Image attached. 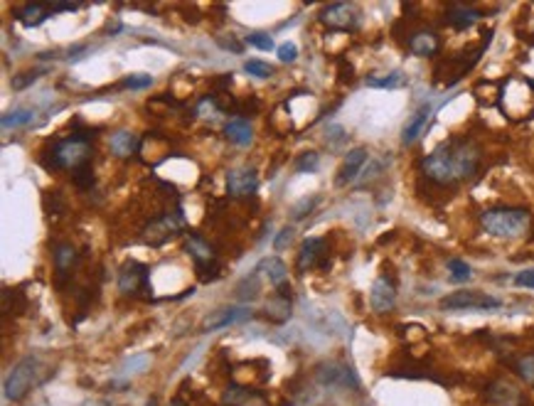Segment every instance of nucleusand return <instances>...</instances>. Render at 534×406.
<instances>
[{
	"instance_id": "nucleus-1",
	"label": "nucleus",
	"mask_w": 534,
	"mask_h": 406,
	"mask_svg": "<svg viewBox=\"0 0 534 406\" xmlns=\"http://www.w3.org/2000/svg\"><path fill=\"white\" fill-rule=\"evenodd\" d=\"M480 165V148L473 141H446L421 163L424 175L436 185H455L473 178Z\"/></svg>"
},
{
	"instance_id": "nucleus-2",
	"label": "nucleus",
	"mask_w": 534,
	"mask_h": 406,
	"mask_svg": "<svg viewBox=\"0 0 534 406\" xmlns=\"http://www.w3.org/2000/svg\"><path fill=\"white\" fill-rule=\"evenodd\" d=\"M532 214L524 207H493V210L482 212L480 224L490 236L497 239H515L522 236L529 229Z\"/></svg>"
},
{
	"instance_id": "nucleus-3",
	"label": "nucleus",
	"mask_w": 534,
	"mask_h": 406,
	"mask_svg": "<svg viewBox=\"0 0 534 406\" xmlns=\"http://www.w3.org/2000/svg\"><path fill=\"white\" fill-rule=\"evenodd\" d=\"M52 155H54V168L76 172L79 168L89 165L92 145H89V138L86 136L72 133L69 138H62V141H57V143L52 145Z\"/></svg>"
},
{
	"instance_id": "nucleus-4",
	"label": "nucleus",
	"mask_w": 534,
	"mask_h": 406,
	"mask_svg": "<svg viewBox=\"0 0 534 406\" xmlns=\"http://www.w3.org/2000/svg\"><path fill=\"white\" fill-rule=\"evenodd\" d=\"M37 372H40L37 357L30 355V357H25V360L17 362L6 379V399H10V401L23 399L34 384H37Z\"/></svg>"
},
{
	"instance_id": "nucleus-5",
	"label": "nucleus",
	"mask_w": 534,
	"mask_h": 406,
	"mask_svg": "<svg viewBox=\"0 0 534 406\" xmlns=\"http://www.w3.org/2000/svg\"><path fill=\"white\" fill-rule=\"evenodd\" d=\"M185 249L192 256V261L197 263V269L202 271V278L205 281H214L219 278V266H217V252L209 241H205L200 234H187L185 236Z\"/></svg>"
},
{
	"instance_id": "nucleus-6",
	"label": "nucleus",
	"mask_w": 534,
	"mask_h": 406,
	"mask_svg": "<svg viewBox=\"0 0 534 406\" xmlns=\"http://www.w3.org/2000/svg\"><path fill=\"white\" fill-rule=\"evenodd\" d=\"M441 308L443 310H497L502 308V301L477 291H458L441 298Z\"/></svg>"
},
{
	"instance_id": "nucleus-7",
	"label": "nucleus",
	"mask_w": 534,
	"mask_h": 406,
	"mask_svg": "<svg viewBox=\"0 0 534 406\" xmlns=\"http://www.w3.org/2000/svg\"><path fill=\"white\" fill-rule=\"evenodd\" d=\"M320 23L333 30H355L360 15H357V8L350 3H333L320 10Z\"/></svg>"
},
{
	"instance_id": "nucleus-8",
	"label": "nucleus",
	"mask_w": 534,
	"mask_h": 406,
	"mask_svg": "<svg viewBox=\"0 0 534 406\" xmlns=\"http://www.w3.org/2000/svg\"><path fill=\"white\" fill-rule=\"evenodd\" d=\"M318 379L327 387H342V389H357L360 382H357L355 372H352L350 367L345 365H338V362H325V365L318 367Z\"/></svg>"
},
{
	"instance_id": "nucleus-9",
	"label": "nucleus",
	"mask_w": 534,
	"mask_h": 406,
	"mask_svg": "<svg viewBox=\"0 0 534 406\" xmlns=\"http://www.w3.org/2000/svg\"><path fill=\"white\" fill-rule=\"evenodd\" d=\"M148 286V269L143 263L128 261L119 274V291L123 296H133V293L143 291Z\"/></svg>"
},
{
	"instance_id": "nucleus-10",
	"label": "nucleus",
	"mask_w": 534,
	"mask_h": 406,
	"mask_svg": "<svg viewBox=\"0 0 534 406\" xmlns=\"http://www.w3.org/2000/svg\"><path fill=\"white\" fill-rule=\"evenodd\" d=\"M227 190L232 197H249L256 195L258 190V178L254 168H236L227 175Z\"/></svg>"
},
{
	"instance_id": "nucleus-11",
	"label": "nucleus",
	"mask_w": 534,
	"mask_h": 406,
	"mask_svg": "<svg viewBox=\"0 0 534 406\" xmlns=\"http://www.w3.org/2000/svg\"><path fill=\"white\" fill-rule=\"evenodd\" d=\"M258 271H264L269 283L276 288V293L281 296H291V283H288V269L278 256H269L258 263Z\"/></svg>"
},
{
	"instance_id": "nucleus-12",
	"label": "nucleus",
	"mask_w": 534,
	"mask_h": 406,
	"mask_svg": "<svg viewBox=\"0 0 534 406\" xmlns=\"http://www.w3.org/2000/svg\"><path fill=\"white\" fill-rule=\"evenodd\" d=\"M369 303L377 313H389L391 308L396 305V288L387 276H379L374 281L372 293H369Z\"/></svg>"
},
{
	"instance_id": "nucleus-13",
	"label": "nucleus",
	"mask_w": 534,
	"mask_h": 406,
	"mask_svg": "<svg viewBox=\"0 0 534 406\" xmlns=\"http://www.w3.org/2000/svg\"><path fill=\"white\" fill-rule=\"evenodd\" d=\"M367 148H352L350 153H347V158L342 161V165H340L338 170V187H345V185H350L352 180L360 175V170L364 168V163H367Z\"/></svg>"
},
{
	"instance_id": "nucleus-14",
	"label": "nucleus",
	"mask_w": 534,
	"mask_h": 406,
	"mask_svg": "<svg viewBox=\"0 0 534 406\" xmlns=\"http://www.w3.org/2000/svg\"><path fill=\"white\" fill-rule=\"evenodd\" d=\"M247 318H251V310L244 308V305H232V308H222L214 315H209L202 327H205V330H222V327L236 325V323L247 321Z\"/></svg>"
},
{
	"instance_id": "nucleus-15",
	"label": "nucleus",
	"mask_w": 534,
	"mask_h": 406,
	"mask_svg": "<svg viewBox=\"0 0 534 406\" xmlns=\"http://www.w3.org/2000/svg\"><path fill=\"white\" fill-rule=\"evenodd\" d=\"M438 50H441V40L431 30H419V32H413L409 37V52L416 54V57H433Z\"/></svg>"
},
{
	"instance_id": "nucleus-16",
	"label": "nucleus",
	"mask_w": 534,
	"mask_h": 406,
	"mask_svg": "<svg viewBox=\"0 0 534 406\" xmlns=\"http://www.w3.org/2000/svg\"><path fill=\"white\" fill-rule=\"evenodd\" d=\"M431 114H433V109H431L429 103H424V106H419V109L413 111V116L407 121V126H404V131H402V143L404 145H411L413 141H419V136L424 133L426 123H429Z\"/></svg>"
},
{
	"instance_id": "nucleus-17",
	"label": "nucleus",
	"mask_w": 534,
	"mask_h": 406,
	"mask_svg": "<svg viewBox=\"0 0 534 406\" xmlns=\"http://www.w3.org/2000/svg\"><path fill=\"white\" fill-rule=\"evenodd\" d=\"M322 254H325V239H320V236H310V239L303 241V246H300V252H298V271L303 274V271L313 269L318 261L322 258Z\"/></svg>"
},
{
	"instance_id": "nucleus-18",
	"label": "nucleus",
	"mask_w": 534,
	"mask_h": 406,
	"mask_svg": "<svg viewBox=\"0 0 534 406\" xmlns=\"http://www.w3.org/2000/svg\"><path fill=\"white\" fill-rule=\"evenodd\" d=\"M482 17V12L477 8H471V6H451L446 12V23L455 30H465L471 28L473 23H477Z\"/></svg>"
},
{
	"instance_id": "nucleus-19",
	"label": "nucleus",
	"mask_w": 534,
	"mask_h": 406,
	"mask_svg": "<svg viewBox=\"0 0 534 406\" xmlns=\"http://www.w3.org/2000/svg\"><path fill=\"white\" fill-rule=\"evenodd\" d=\"M488 399L493 401L495 406H520L522 404V396L520 392L507 382H493L488 389Z\"/></svg>"
},
{
	"instance_id": "nucleus-20",
	"label": "nucleus",
	"mask_w": 534,
	"mask_h": 406,
	"mask_svg": "<svg viewBox=\"0 0 534 406\" xmlns=\"http://www.w3.org/2000/svg\"><path fill=\"white\" fill-rule=\"evenodd\" d=\"M224 136L227 141L234 145H251V138H254V131H251V123L247 119H232L227 126H224Z\"/></svg>"
},
{
	"instance_id": "nucleus-21",
	"label": "nucleus",
	"mask_w": 534,
	"mask_h": 406,
	"mask_svg": "<svg viewBox=\"0 0 534 406\" xmlns=\"http://www.w3.org/2000/svg\"><path fill=\"white\" fill-rule=\"evenodd\" d=\"M109 148L116 158H131L138 150V138L131 131H119L109 138Z\"/></svg>"
},
{
	"instance_id": "nucleus-22",
	"label": "nucleus",
	"mask_w": 534,
	"mask_h": 406,
	"mask_svg": "<svg viewBox=\"0 0 534 406\" xmlns=\"http://www.w3.org/2000/svg\"><path fill=\"white\" fill-rule=\"evenodd\" d=\"M15 17L20 20L23 25H28V28H32V25H40L42 20H47V15H50V8L40 6V3H28V6L23 8H17Z\"/></svg>"
},
{
	"instance_id": "nucleus-23",
	"label": "nucleus",
	"mask_w": 534,
	"mask_h": 406,
	"mask_svg": "<svg viewBox=\"0 0 534 406\" xmlns=\"http://www.w3.org/2000/svg\"><path fill=\"white\" fill-rule=\"evenodd\" d=\"M76 261V249L72 244H59L54 249V266H57L59 274H67Z\"/></svg>"
},
{
	"instance_id": "nucleus-24",
	"label": "nucleus",
	"mask_w": 534,
	"mask_h": 406,
	"mask_svg": "<svg viewBox=\"0 0 534 406\" xmlns=\"http://www.w3.org/2000/svg\"><path fill=\"white\" fill-rule=\"evenodd\" d=\"M407 84V77L402 72H389L384 77H369L367 79V86L372 89H402Z\"/></svg>"
},
{
	"instance_id": "nucleus-25",
	"label": "nucleus",
	"mask_w": 534,
	"mask_h": 406,
	"mask_svg": "<svg viewBox=\"0 0 534 406\" xmlns=\"http://www.w3.org/2000/svg\"><path fill=\"white\" fill-rule=\"evenodd\" d=\"M512 369L522 382H527L529 387H534V355H520L512 362Z\"/></svg>"
},
{
	"instance_id": "nucleus-26",
	"label": "nucleus",
	"mask_w": 534,
	"mask_h": 406,
	"mask_svg": "<svg viewBox=\"0 0 534 406\" xmlns=\"http://www.w3.org/2000/svg\"><path fill=\"white\" fill-rule=\"evenodd\" d=\"M448 271H451V281H453V283H465V281H471V276H473L471 266H468L463 258H451V261H448Z\"/></svg>"
},
{
	"instance_id": "nucleus-27",
	"label": "nucleus",
	"mask_w": 534,
	"mask_h": 406,
	"mask_svg": "<svg viewBox=\"0 0 534 406\" xmlns=\"http://www.w3.org/2000/svg\"><path fill=\"white\" fill-rule=\"evenodd\" d=\"M32 119V111L30 109H15V111H8L6 116H3V128H20L25 126L28 121Z\"/></svg>"
},
{
	"instance_id": "nucleus-28",
	"label": "nucleus",
	"mask_w": 534,
	"mask_h": 406,
	"mask_svg": "<svg viewBox=\"0 0 534 406\" xmlns=\"http://www.w3.org/2000/svg\"><path fill=\"white\" fill-rule=\"evenodd\" d=\"M247 42H249L251 47H256V50H261V52L274 50V40H271V34H266V32H254V34H249Z\"/></svg>"
},
{
	"instance_id": "nucleus-29",
	"label": "nucleus",
	"mask_w": 534,
	"mask_h": 406,
	"mask_svg": "<svg viewBox=\"0 0 534 406\" xmlns=\"http://www.w3.org/2000/svg\"><path fill=\"white\" fill-rule=\"evenodd\" d=\"M247 389L244 387H236V384H232L229 389H227V396H224V404H229V406H239L247 401Z\"/></svg>"
},
{
	"instance_id": "nucleus-30",
	"label": "nucleus",
	"mask_w": 534,
	"mask_h": 406,
	"mask_svg": "<svg viewBox=\"0 0 534 406\" xmlns=\"http://www.w3.org/2000/svg\"><path fill=\"white\" fill-rule=\"evenodd\" d=\"M244 69H247L249 74L261 77V79H266V77H271V72H274V69H271L266 62H261V59H251V62L244 64Z\"/></svg>"
},
{
	"instance_id": "nucleus-31",
	"label": "nucleus",
	"mask_w": 534,
	"mask_h": 406,
	"mask_svg": "<svg viewBox=\"0 0 534 406\" xmlns=\"http://www.w3.org/2000/svg\"><path fill=\"white\" fill-rule=\"evenodd\" d=\"M150 84H153L150 74H128L123 79V86H128V89H148Z\"/></svg>"
},
{
	"instance_id": "nucleus-32",
	"label": "nucleus",
	"mask_w": 534,
	"mask_h": 406,
	"mask_svg": "<svg viewBox=\"0 0 534 406\" xmlns=\"http://www.w3.org/2000/svg\"><path fill=\"white\" fill-rule=\"evenodd\" d=\"M74 185H76V187H81V190L92 187V185H94V172H92V168H89V165L79 168V170L74 172Z\"/></svg>"
},
{
	"instance_id": "nucleus-33",
	"label": "nucleus",
	"mask_w": 534,
	"mask_h": 406,
	"mask_svg": "<svg viewBox=\"0 0 534 406\" xmlns=\"http://www.w3.org/2000/svg\"><path fill=\"white\" fill-rule=\"evenodd\" d=\"M316 197H303V200L298 202V205L293 207V219H303L310 214V210H313V205H316Z\"/></svg>"
},
{
	"instance_id": "nucleus-34",
	"label": "nucleus",
	"mask_w": 534,
	"mask_h": 406,
	"mask_svg": "<svg viewBox=\"0 0 534 406\" xmlns=\"http://www.w3.org/2000/svg\"><path fill=\"white\" fill-rule=\"evenodd\" d=\"M298 168L300 172H313V170H318V155L316 153H305V155H300V161H298Z\"/></svg>"
},
{
	"instance_id": "nucleus-35",
	"label": "nucleus",
	"mask_w": 534,
	"mask_h": 406,
	"mask_svg": "<svg viewBox=\"0 0 534 406\" xmlns=\"http://www.w3.org/2000/svg\"><path fill=\"white\" fill-rule=\"evenodd\" d=\"M296 57H298V47L293 45V42H286V45L278 47V59H281V62L288 64V62H293Z\"/></svg>"
},
{
	"instance_id": "nucleus-36",
	"label": "nucleus",
	"mask_w": 534,
	"mask_h": 406,
	"mask_svg": "<svg viewBox=\"0 0 534 406\" xmlns=\"http://www.w3.org/2000/svg\"><path fill=\"white\" fill-rule=\"evenodd\" d=\"M37 74H40V72H25V74H17L15 79H12V89H15V92H20V89L30 86L34 79H37Z\"/></svg>"
},
{
	"instance_id": "nucleus-37",
	"label": "nucleus",
	"mask_w": 534,
	"mask_h": 406,
	"mask_svg": "<svg viewBox=\"0 0 534 406\" xmlns=\"http://www.w3.org/2000/svg\"><path fill=\"white\" fill-rule=\"evenodd\" d=\"M515 286L520 288H534V269L522 271V274L515 276Z\"/></svg>"
},
{
	"instance_id": "nucleus-38",
	"label": "nucleus",
	"mask_w": 534,
	"mask_h": 406,
	"mask_svg": "<svg viewBox=\"0 0 534 406\" xmlns=\"http://www.w3.org/2000/svg\"><path fill=\"white\" fill-rule=\"evenodd\" d=\"M342 138H345V131L340 126H327V131H325V141H330L333 145H338V143H342Z\"/></svg>"
},
{
	"instance_id": "nucleus-39",
	"label": "nucleus",
	"mask_w": 534,
	"mask_h": 406,
	"mask_svg": "<svg viewBox=\"0 0 534 406\" xmlns=\"http://www.w3.org/2000/svg\"><path fill=\"white\" fill-rule=\"evenodd\" d=\"M291 236H293V229H281V234H278V239L274 241L276 249H286V244H291Z\"/></svg>"
},
{
	"instance_id": "nucleus-40",
	"label": "nucleus",
	"mask_w": 534,
	"mask_h": 406,
	"mask_svg": "<svg viewBox=\"0 0 534 406\" xmlns=\"http://www.w3.org/2000/svg\"><path fill=\"white\" fill-rule=\"evenodd\" d=\"M170 406H185V404L180 399H175V401H170Z\"/></svg>"
}]
</instances>
